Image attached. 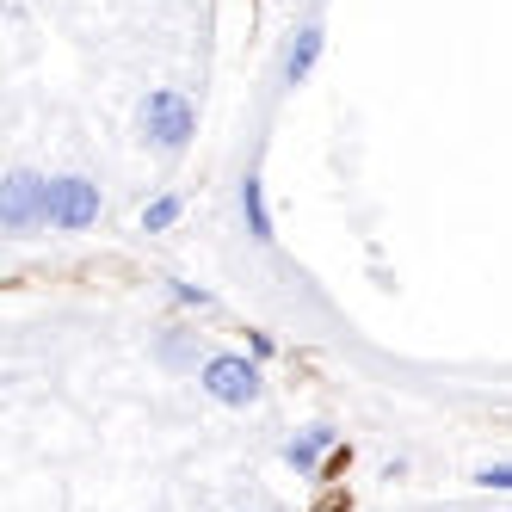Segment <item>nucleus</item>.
<instances>
[{
	"label": "nucleus",
	"instance_id": "nucleus-6",
	"mask_svg": "<svg viewBox=\"0 0 512 512\" xmlns=\"http://www.w3.org/2000/svg\"><path fill=\"white\" fill-rule=\"evenodd\" d=\"M241 216H247V235L260 241V247L278 241V229H272V204H266V179H260V173H241Z\"/></svg>",
	"mask_w": 512,
	"mask_h": 512
},
{
	"label": "nucleus",
	"instance_id": "nucleus-4",
	"mask_svg": "<svg viewBox=\"0 0 512 512\" xmlns=\"http://www.w3.org/2000/svg\"><path fill=\"white\" fill-rule=\"evenodd\" d=\"M99 210H105V198H99V186H93L87 173L50 179V229L56 235H87L99 223Z\"/></svg>",
	"mask_w": 512,
	"mask_h": 512
},
{
	"label": "nucleus",
	"instance_id": "nucleus-8",
	"mask_svg": "<svg viewBox=\"0 0 512 512\" xmlns=\"http://www.w3.org/2000/svg\"><path fill=\"white\" fill-rule=\"evenodd\" d=\"M179 210H186V204H179V192L149 198V204H142V235H167V229L179 223Z\"/></svg>",
	"mask_w": 512,
	"mask_h": 512
},
{
	"label": "nucleus",
	"instance_id": "nucleus-1",
	"mask_svg": "<svg viewBox=\"0 0 512 512\" xmlns=\"http://www.w3.org/2000/svg\"><path fill=\"white\" fill-rule=\"evenodd\" d=\"M192 136H198V112L179 87H155L142 99V142H149L155 155H179Z\"/></svg>",
	"mask_w": 512,
	"mask_h": 512
},
{
	"label": "nucleus",
	"instance_id": "nucleus-3",
	"mask_svg": "<svg viewBox=\"0 0 512 512\" xmlns=\"http://www.w3.org/2000/svg\"><path fill=\"white\" fill-rule=\"evenodd\" d=\"M198 383H204L210 401H223V408H253V401L266 395L260 364L241 358V352H210V358H204V371H198Z\"/></svg>",
	"mask_w": 512,
	"mask_h": 512
},
{
	"label": "nucleus",
	"instance_id": "nucleus-2",
	"mask_svg": "<svg viewBox=\"0 0 512 512\" xmlns=\"http://www.w3.org/2000/svg\"><path fill=\"white\" fill-rule=\"evenodd\" d=\"M0 223H7V235L50 229V179L31 167H13L7 186H0Z\"/></svg>",
	"mask_w": 512,
	"mask_h": 512
},
{
	"label": "nucleus",
	"instance_id": "nucleus-5",
	"mask_svg": "<svg viewBox=\"0 0 512 512\" xmlns=\"http://www.w3.org/2000/svg\"><path fill=\"white\" fill-rule=\"evenodd\" d=\"M321 44H327V31H321L315 19H303V25H297V38H290V50H284V87H290V93L309 87L315 62H321Z\"/></svg>",
	"mask_w": 512,
	"mask_h": 512
},
{
	"label": "nucleus",
	"instance_id": "nucleus-9",
	"mask_svg": "<svg viewBox=\"0 0 512 512\" xmlns=\"http://www.w3.org/2000/svg\"><path fill=\"white\" fill-rule=\"evenodd\" d=\"M475 488H488V494H512V463H482V469H475Z\"/></svg>",
	"mask_w": 512,
	"mask_h": 512
},
{
	"label": "nucleus",
	"instance_id": "nucleus-7",
	"mask_svg": "<svg viewBox=\"0 0 512 512\" xmlns=\"http://www.w3.org/2000/svg\"><path fill=\"white\" fill-rule=\"evenodd\" d=\"M334 445H340V432H334V426H309V432H297V438L284 445V463L297 469V475H315V469H321V457L334 451Z\"/></svg>",
	"mask_w": 512,
	"mask_h": 512
},
{
	"label": "nucleus",
	"instance_id": "nucleus-11",
	"mask_svg": "<svg viewBox=\"0 0 512 512\" xmlns=\"http://www.w3.org/2000/svg\"><path fill=\"white\" fill-rule=\"evenodd\" d=\"M247 346H253V358H272V352H278V340H272V334H247Z\"/></svg>",
	"mask_w": 512,
	"mask_h": 512
},
{
	"label": "nucleus",
	"instance_id": "nucleus-10",
	"mask_svg": "<svg viewBox=\"0 0 512 512\" xmlns=\"http://www.w3.org/2000/svg\"><path fill=\"white\" fill-rule=\"evenodd\" d=\"M173 297L192 303V309H210V290H204V284H173Z\"/></svg>",
	"mask_w": 512,
	"mask_h": 512
}]
</instances>
